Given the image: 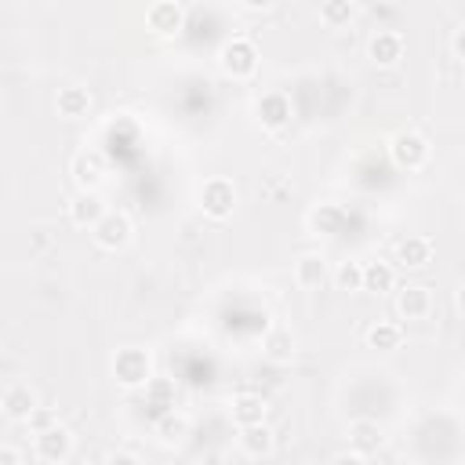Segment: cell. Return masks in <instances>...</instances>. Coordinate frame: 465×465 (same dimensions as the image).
Instances as JSON below:
<instances>
[{"label": "cell", "instance_id": "cell-1", "mask_svg": "<svg viewBox=\"0 0 465 465\" xmlns=\"http://www.w3.org/2000/svg\"><path fill=\"white\" fill-rule=\"evenodd\" d=\"M389 153H393L396 167H403V171H418V167L429 160V142H426L418 131H400V135H393Z\"/></svg>", "mask_w": 465, "mask_h": 465}, {"label": "cell", "instance_id": "cell-2", "mask_svg": "<svg viewBox=\"0 0 465 465\" xmlns=\"http://www.w3.org/2000/svg\"><path fill=\"white\" fill-rule=\"evenodd\" d=\"M222 70L232 77V80H244L258 70V47L251 40H229L222 47Z\"/></svg>", "mask_w": 465, "mask_h": 465}, {"label": "cell", "instance_id": "cell-3", "mask_svg": "<svg viewBox=\"0 0 465 465\" xmlns=\"http://www.w3.org/2000/svg\"><path fill=\"white\" fill-rule=\"evenodd\" d=\"M113 375L121 385L135 389V385H146L149 382V353L146 349H121L113 360Z\"/></svg>", "mask_w": 465, "mask_h": 465}, {"label": "cell", "instance_id": "cell-4", "mask_svg": "<svg viewBox=\"0 0 465 465\" xmlns=\"http://www.w3.org/2000/svg\"><path fill=\"white\" fill-rule=\"evenodd\" d=\"M200 207L211 218H229L232 207H237V186L229 179H207L200 190Z\"/></svg>", "mask_w": 465, "mask_h": 465}, {"label": "cell", "instance_id": "cell-5", "mask_svg": "<svg viewBox=\"0 0 465 465\" xmlns=\"http://www.w3.org/2000/svg\"><path fill=\"white\" fill-rule=\"evenodd\" d=\"M91 229H95L98 248H106V251H121V248L131 241V222H128V215H121V211H106Z\"/></svg>", "mask_w": 465, "mask_h": 465}, {"label": "cell", "instance_id": "cell-6", "mask_svg": "<svg viewBox=\"0 0 465 465\" xmlns=\"http://www.w3.org/2000/svg\"><path fill=\"white\" fill-rule=\"evenodd\" d=\"M146 26L156 37H174L186 26V12L179 0H153V8L146 12Z\"/></svg>", "mask_w": 465, "mask_h": 465}, {"label": "cell", "instance_id": "cell-7", "mask_svg": "<svg viewBox=\"0 0 465 465\" xmlns=\"http://www.w3.org/2000/svg\"><path fill=\"white\" fill-rule=\"evenodd\" d=\"M70 454H73V436L63 426H51V429L37 433V458L40 461L58 465V461H66Z\"/></svg>", "mask_w": 465, "mask_h": 465}, {"label": "cell", "instance_id": "cell-8", "mask_svg": "<svg viewBox=\"0 0 465 465\" xmlns=\"http://www.w3.org/2000/svg\"><path fill=\"white\" fill-rule=\"evenodd\" d=\"M396 313L403 320H422L433 313V291L422 287V283H411V287H403L400 291V299H396Z\"/></svg>", "mask_w": 465, "mask_h": 465}, {"label": "cell", "instance_id": "cell-9", "mask_svg": "<svg viewBox=\"0 0 465 465\" xmlns=\"http://www.w3.org/2000/svg\"><path fill=\"white\" fill-rule=\"evenodd\" d=\"M102 174H106V156L98 149H80L73 156V179L80 190H95L102 182Z\"/></svg>", "mask_w": 465, "mask_h": 465}, {"label": "cell", "instance_id": "cell-10", "mask_svg": "<svg viewBox=\"0 0 465 465\" xmlns=\"http://www.w3.org/2000/svg\"><path fill=\"white\" fill-rule=\"evenodd\" d=\"M258 121H262V128L280 131V128L291 121V98H287L283 91L262 95V98H258Z\"/></svg>", "mask_w": 465, "mask_h": 465}, {"label": "cell", "instance_id": "cell-11", "mask_svg": "<svg viewBox=\"0 0 465 465\" xmlns=\"http://www.w3.org/2000/svg\"><path fill=\"white\" fill-rule=\"evenodd\" d=\"M0 407H4L8 418H30L37 411V393L26 382H12L4 396H0Z\"/></svg>", "mask_w": 465, "mask_h": 465}, {"label": "cell", "instance_id": "cell-12", "mask_svg": "<svg viewBox=\"0 0 465 465\" xmlns=\"http://www.w3.org/2000/svg\"><path fill=\"white\" fill-rule=\"evenodd\" d=\"M403 58V37L393 30H382L371 37V63L375 66H396Z\"/></svg>", "mask_w": 465, "mask_h": 465}, {"label": "cell", "instance_id": "cell-13", "mask_svg": "<svg viewBox=\"0 0 465 465\" xmlns=\"http://www.w3.org/2000/svg\"><path fill=\"white\" fill-rule=\"evenodd\" d=\"M396 262L407 266V269H422L433 262V244L429 237H407L396 244Z\"/></svg>", "mask_w": 465, "mask_h": 465}, {"label": "cell", "instance_id": "cell-14", "mask_svg": "<svg viewBox=\"0 0 465 465\" xmlns=\"http://www.w3.org/2000/svg\"><path fill=\"white\" fill-rule=\"evenodd\" d=\"M345 222H349V215H345V207H338V204H320V207L309 215V229L317 232V237H334V232L345 229Z\"/></svg>", "mask_w": 465, "mask_h": 465}, {"label": "cell", "instance_id": "cell-15", "mask_svg": "<svg viewBox=\"0 0 465 465\" xmlns=\"http://www.w3.org/2000/svg\"><path fill=\"white\" fill-rule=\"evenodd\" d=\"M146 407H149L153 418L174 411V382H167V378H149V382H146Z\"/></svg>", "mask_w": 465, "mask_h": 465}, {"label": "cell", "instance_id": "cell-16", "mask_svg": "<svg viewBox=\"0 0 465 465\" xmlns=\"http://www.w3.org/2000/svg\"><path fill=\"white\" fill-rule=\"evenodd\" d=\"M91 109V91L80 88V84H70L58 91V113L66 116V121H80V116H88Z\"/></svg>", "mask_w": 465, "mask_h": 465}, {"label": "cell", "instance_id": "cell-17", "mask_svg": "<svg viewBox=\"0 0 465 465\" xmlns=\"http://www.w3.org/2000/svg\"><path fill=\"white\" fill-rule=\"evenodd\" d=\"M232 422H237L241 429L266 422V400L255 396V393H241L237 400H232Z\"/></svg>", "mask_w": 465, "mask_h": 465}, {"label": "cell", "instance_id": "cell-18", "mask_svg": "<svg viewBox=\"0 0 465 465\" xmlns=\"http://www.w3.org/2000/svg\"><path fill=\"white\" fill-rule=\"evenodd\" d=\"M102 215H106V204L98 200L95 190H80V197H73V204H70V218L77 225H95Z\"/></svg>", "mask_w": 465, "mask_h": 465}, {"label": "cell", "instance_id": "cell-19", "mask_svg": "<svg viewBox=\"0 0 465 465\" xmlns=\"http://www.w3.org/2000/svg\"><path fill=\"white\" fill-rule=\"evenodd\" d=\"M241 447H244V454H251V458H266V454H273V433H269V426H266V422H258V426H244V433H241Z\"/></svg>", "mask_w": 465, "mask_h": 465}, {"label": "cell", "instance_id": "cell-20", "mask_svg": "<svg viewBox=\"0 0 465 465\" xmlns=\"http://www.w3.org/2000/svg\"><path fill=\"white\" fill-rule=\"evenodd\" d=\"M349 444H353L360 454H375L378 451V444H382V429H378V422H353L349 426Z\"/></svg>", "mask_w": 465, "mask_h": 465}, {"label": "cell", "instance_id": "cell-21", "mask_svg": "<svg viewBox=\"0 0 465 465\" xmlns=\"http://www.w3.org/2000/svg\"><path fill=\"white\" fill-rule=\"evenodd\" d=\"M400 342H403L400 324L378 320V324L368 331V345H371V349H378V353H393V349H400Z\"/></svg>", "mask_w": 465, "mask_h": 465}, {"label": "cell", "instance_id": "cell-22", "mask_svg": "<svg viewBox=\"0 0 465 465\" xmlns=\"http://www.w3.org/2000/svg\"><path fill=\"white\" fill-rule=\"evenodd\" d=\"M396 283V269L389 262H371L364 266V291H375V295H385V291H393Z\"/></svg>", "mask_w": 465, "mask_h": 465}, {"label": "cell", "instance_id": "cell-23", "mask_svg": "<svg viewBox=\"0 0 465 465\" xmlns=\"http://www.w3.org/2000/svg\"><path fill=\"white\" fill-rule=\"evenodd\" d=\"M295 280H299L302 287H320V283L327 280L324 258H320V255H302L299 266H295Z\"/></svg>", "mask_w": 465, "mask_h": 465}, {"label": "cell", "instance_id": "cell-24", "mask_svg": "<svg viewBox=\"0 0 465 465\" xmlns=\"http://www.w3.org/2000/svg\"><path fill=\"white\" fill-rule=\"evenodd\" d=\"M186 433H190V422H186L182 415L167 411V415H160V418H156V436H160L164 444H182V440H186Z\"/></svg>", "mask_w": 465, "mask_h": 465}, {"label": "cell", "instance_id": "cell-25", "mask_svg": "<svg viewBox=\"0 0 465 465\" xmlns=\"http://www.w3.org/2000/svg\"><path fill=\"white\" fill-rule=\"evenodd\" d=\"M320 19L327 26H345L353 19V0H320Z\"/></svg>", "mask_w": 465, "mask_h": 465}, {"label": "cell", "instance_id": "cell-26", "mask_svg": "<svg viewBox=\"0 0 465 465\" xmlns=\"http://www.w3.org/2000/svg\"><path fill=\"white\" fill-rule=\"evenodd\" d=\"M266 353H269L273 360H287L291 353H295V338H291V331H283V327L269 331V334H266Z\"/></svg>", "mask_w": 465, "mask_h": 465}, {"label": "cell", "instance_id": "cell-27", "mask_svg": "<svg viewBox=\"0 0 465 465\" xmlns=\"http://www.w3.org/2000/svg\"><path fill=\"white\" fill-rule=\"evenodd\" d=\"M334 283L342 291H364V266L360 262H342L334 269Z\"/></svg>", "mask_w": 465, "mask_h": 465}, {"label": "cell", "instance_id": "cell-28", "mask_svg": "<svg viewBox=\"0 0 465 465\" xmlns=\"http://www.w3.org/2000/svg\"><path fill=\"white\" fill-rule=\"evenodd\" d=\"M26 422H30V429H37V433H44V429H51V426H55L51 411H40V407H37V411H33Z\"/></svg>", "mask_w": 465, "mask_h": 465}, {"label": "cell", "instance_id": "cell-29", "mask_svg": "<svg viewBox=\"0 0 465 465\" xmlns=\"http://www.w3.org/2000/svg\"><path fill=\"white\" fill-rule=\"evenodd\" d=\"M106 461H109V465H135L139 454H135V451H109Z\"/></svg>", "mask_w": 465, "mask_h": 465}, {"label": "cell", "instance_id": "cell-30", "mask_svg": "<svg viewBox=\"0 0 465 465\" xmlns=\"http://www.w3.org/2000/svg\"><path fill=\"white\" fill-rule=\"evenodd\" d=\"M451 47H454V55H458V58H465V26H461V30L454 33V40H451Z\"/></svg>", "mask_w": 465, "mask_h": 465}, {"label": "cell", "instance_id": "cell-31", "mask_svg": "<svg viewBox=\"0 0 465 465\" xmlns=\"http://www.w3.org/2000/svg\"><path fill=\"white\" fill-rule=\"evenodd\" d=\"M241 4L251 12H266V8H273V0H241Z\"/></svg>", "mask_w": 465, "mask_h": 465}, {"label": "cell", "instance_id": "cell-32", "mask_svg": "<svg viewBox=\"0 0 465 465\" xmlns=\"http://www.w3.org/2000/svg\"><path fill=\"white\" fill-rule=\"evenodd\" d=\"M0 465H19V451L4 447V451H0Z\"/></svg>", "mask_w": 465, "mask_h": 465}, {"label": "cell", "instance_id": "cell-33", "mask_svg": "<svg viewBox=\"0 0 465 465\" xmlns=\"http://www.w3.org/2000/svg\"><path fill=\"white\" fill-rule=\"evenodd\" d=\"M458 309H461V313H465V287H461V291H458Z\"/></svg>", "mask_w": 465, "mask_h": 465}]
</instances>
